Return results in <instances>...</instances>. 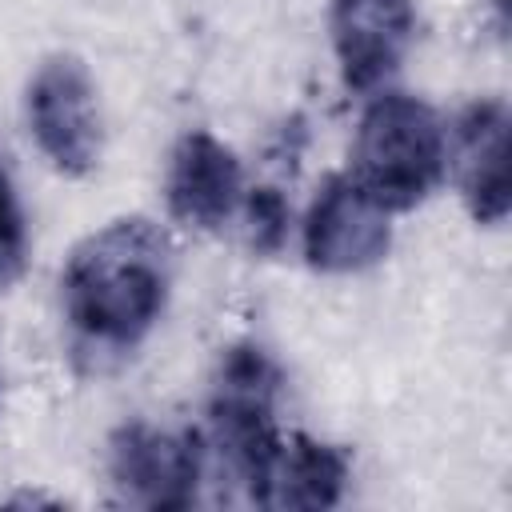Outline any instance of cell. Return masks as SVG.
<instances>
[{"label": "cell", "instance_id": "obj_8", "mask_svg": "<svg viewBox=\"0 0 512 512\" xmlns=\"http://www.w3.org/2000/svg\"><path fill=\"white\" fill-rule=\"evenodd\" d=\"M168 212L200 232H216L232 220L244 180L236 152L212 132H184L168 160Z\"/></svg>", "mask_w": 512, "mask_h": 512}, {"label": "cell", "instance_id": "obj_1", "mask_svg": "<svg viewBox=\"0 0 512 512\" xmlns=\"http://www.w3.org/2000/svg\"><path fill=\"white\" fill-rule=\"evenodd\" d=\"M172 288V244L144 220L124 216L84 236L60 276V304L76 360L92 372L132 356L156 328Z\"/></svg>", "mask_w": 512, "mask_h": 512}, {"label": "cell", "instance_id": "obj_3", "mask_svg": "<svg viewBox=\"0 0 512 512\" xmlns=\"http://www.w3.org/2000/svg\"><path fill=\"white\" fill-rule=\"evenodd\" d=\"M276 396L280 368L272 364V356L256 344H232L216 368L208 400L212 440L232 476L244 484V496L260 508H268L272 472L284 448V436L276 428Z\"/></svg>", "mask_w": 512, "mask_h": 512}, {"label": "cell", "instance_id": "obj_5", "mask_svg": "<svg viewBox=\"0 0 512 512\" xmlns=\"http://www.w3.org/2000/svg\"><path fill=\"white\" fill-rule=\"evenodd\" d=\"M28 124L40 152L64 176H88L100 160V108L80 56L56 52L28 80Z\"/></svg>", "mask_w": 512, "mask_h": 512}, {"label": "cell", "instance_id": "obj_4", "mask_svg": "<svg viewBox=\"0 0 512 512\" xmlns=\"http://www.w3.org/2000/svg\"><path fill=\"white\" fill-rule=\"evenodd\" d=\"M108 476L124 504L180 512L196 504L204 448L196 432H172L144 420L120 424L108 440Z\"/></svg>", "mask_w": 512, "mask_h": 512}, {"label": "cell", "instance_id": "obj_12", "mask_svg": "<svg viewBox=\"0 0 512 512\" xmlns=\"http://www.w3.org/2000/svg\"><path fill=\"white\" fill-rule=\"evenodd\" d=\"M248 228L256 252H276L288 236V204L276 188H256L248 196Z\"/></svg>", "mask_w": 512, "mask_h": 512}, {"label": "cell", "instance_id": "obj_6", "mask_svg": "<svg viewBox=\"0 0 512 512\" xmlns=\"http://www.w3.org/2000/svg\"><path fill=\"white\" fill-rule=\"evenodd\" d=\"M392 244L388 212L348 176H328L304 220V256L316 272H364Z\"/></svg>", "mask_w": 512, "mask_h": 512}, {"label": "cell", "instance_id": "obj_11", "mask_svg": "<svg viewBox=\"0 0 512 512\" xmlns=\"http://www.w3.org/2000/svg\"><path fill=\"white\" fill-rule=\"evenodd\" d=\"M24 260H28L24 212H20V200H16V188H12V176H8L4 156H0V288H8V284L24 272Z\"/></svg>", "mask_w": 512, "mask_h": 512}, {"label": "cell", "instance_id": "obj_10", "mask_svg": "<svg viewBox=\"0 0 512 512\" xmlns=\"http://www.w3.org/2000/svg\"><path fill=\"white\" fill-rule=\"evenodd\" d=\"M348 484V456L336 444L312 440V436H292L280 448L272 488H268V508H296V512H320L340 504Z\"/></svg>", "mask_w": 512, "mask_h": 512}, {"label": "cell", "instance_id": "obj_7", "mask_svg": "<svg viewBox=\"0 0 512 512\" xmlns=\"http://www.w3.org/2000/svg\"><path fill=\"white\" fill-rule=\"evenodd\" d=\"M340 80L352 92L380 88L416 36L412 0H332L328 8Z\"/></svg>", "mask_w": 512, "mask_h": 512}, {"label": "cell", "instance_id": "obj_9", "mask_svg": "<svg viewBox=\"0 0 512 512\" xmlns=\"http://www.w3.org/2000/svg\"><path fill=\"white\" fill-rule=\"evenodd\" d=\"M456 176L476 224L508 216V104L476 100L456 120Z\"/></svg>", "mask_w": 512, "mask_h": 512}, {"label": "cell", "instance_id": "obj_2", "mask_svg": "<svg viewBox=\"0 0 512 512\" xmlns=\"http://www.w3.org/2000/svg\"><path fill=\"white\" fill-rule=\"evenodd\" d=\"M440 176H444L440 116L408 92H380L360 116L352 180L384 212H404L416 208L436 188Z\"/></svg>", "mask_w": 512, "mask_h": 512}]
</instances>
